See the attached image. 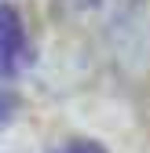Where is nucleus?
<instances>
[{"instance_id": "3", "label": "nucleus", "mask_w": 150, "mask_h": 153, "mask_svg": "<svg viewBox=\"0 0 150 153\" xmlns=\"http://www.w3.org/2000/svg\"><path fill=\"white\" fill-rule=\"evenodd\" d=\"M11 109H15V102L8 99V95H0V120H4V117H8V113H11Z\"/></svg>"}, {"instance_id": "4", "label": "nucleus", "mask_w": 150, "mask_h": 153, "mask_svg": "<svg viewBox=\"0 0 150 153\" xmlns=\"http://www.w3.org/2000/svg\"><path fill=\"white\" fill-rule=\"evenodd\" d=\"M66 4H73V7H88V4H95V0H66Z\"/></svg>"}, {"instance_id": "1", "label": "nucleus", "mask_w": 150, "mask_h": 153, "mask_svg": "<svg viewBox=\"0 0 150 153\" xmlns=\"http://www.w3.org/2000/svg\"><path fill=\"white\" fill-rule=\"evenodd\" d=\"M26 55V29L11 4H0V76H11Z\"/></svg>"}, {"instance_id": "2", "label": "nucleus", "mask_w": 150, "mask_h": 153, "mask_svg": "<svg viewBox=\"0 0 150 153\" xmlns=\"http://www.w3.org/2000/svg\"><path fill=\"white\" fill-rule=\"evenodd\" d=\"M59 153H103L95 142H70L66 149H59Z\"/></svg>"}]
</instances>
